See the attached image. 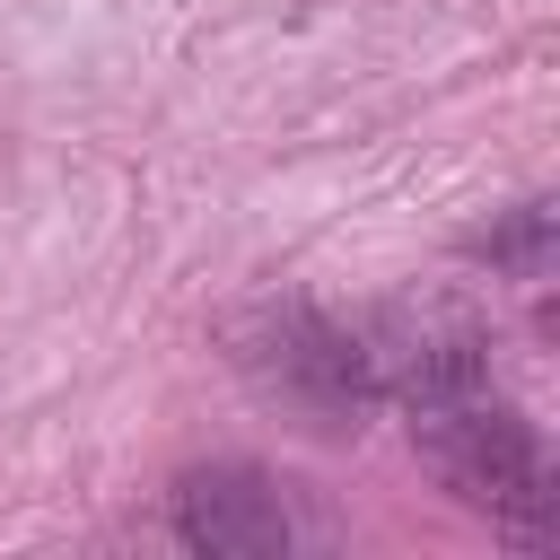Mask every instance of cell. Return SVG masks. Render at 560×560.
Returning <instances> with one entry per match:
<instances>
[{"label": "cell", "mask_w": 560, "mask_h": 560, "mask_svg": "<svg viewBox=\"0 0 560 560\" xmlns=\"http://www.w3.org/2000/svg\"><path fill=\"white\" fill-rule=\"evenodd\" d=\"M228 359H236L271 402H289L306 429H332V438L359 429L368 402H385L368 332L332 324V315L306 306V298H262V306L228 315Z\"/></svg>", "instance_id": "obj_1"}, {"label": "cell", "mask_w": 560, "mask_h": 560, "mask_svg": "<svg viewBox=\"0 0 560 560\" xmlns=\"http://www.w3.org/2000/svg\"><path fill=\"white\" fill-rule=\"evenodd\" d=\"M420 446H429V464H438V481L464 499V508H481L508 542H551L560 534V490H551V455H542V438L508 411V402H490V385L481 394H446V402H420Z\"/></svg>", "instance_id": "obj_2"}, {"label": "cell", "mask_w": 560, "mask_h": 560, "mask_svg": "<svg viewBox=\"0 0 560 560\" xmlns=\"http://www.w3.org/2000/svg\"><path fill=\"white\" fill-rule=\"evenodd\" d=\"M166 534L184 551H210V560H262V551L298 542V516H289L271 472H254V464H192L166 490Z\"/></svg>", "instance_id": "obj_3"}, {"label": "cell", "mask_w": 560, "mask_h": 560, "mask_svg": "<svg viewBox=\"0 0 560 560\" xmlns=\"http://www.w3.org/2000/svg\"><path fill=\"white\" fill-rule=\"evenodd\" d=\"M472 254H481V262H499V271L542 280V262H551V201L508 210V228H481V236H472Z\"/></svg>", "instance_id": "obj_4"}]
</instances>
